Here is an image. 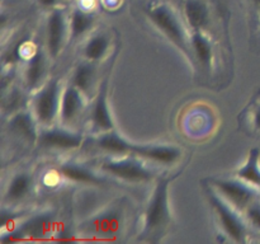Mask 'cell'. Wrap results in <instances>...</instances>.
Returning <instances> with one entry per match:
<instances>
[{
    "instance_id": "obj_1",
    "label": "cell",
    "mask_w": 260,
    "mask_h": 244,
    "mask_svg": "<svg viewBox=\"0 0 260 244\" xmlns=\"http://www.w3.org/2000/svg\"><path fill=\"white\" fill-rule=\"evenodd\" d=\"M169 178H159L149 198L144 215L142 234L150 240H156L172 223L169 205Z\"/></svg>"
},
{
    "instance_id": "obj_2",
    "label": "cell",
    "mask_w": 260,
    "mask_h": 244,
    "mask_svg": "<svg viewBox=\"0 0 260 244\" xmlns=\"http://www.w3.org/2000/svg\"><path fill=\"white\" fill-rule=\"evenodd\" d=\"M146 14L150 22L173 43L177 48H179L189 60L193 58L192 47H190V38H188L185 33L183 23L177 13L174 12L170 5L165 3H156L150 4L146 8Z\"/></svg>"
},
{
    "instance_id": "obj_3",
    "label": "cell",
    "mask_w": 260,
    "mask_h": 244,
    "mask_svg": "<svg viewBox=\"0 0 260 244\" xmlns=\"http://www.w3.org/2000/svg\"><path fill=\"white\" fill-rule=\"evenodd\" d=\"M63 86L57 78L46 80L36 90L30 102V111L41 127H51L58 121Z\"/></svg>"
},
{
    "instance_id": "obj_4",
    "label": "cell",
    "mask_w": 260,
    "mask_h": 244,
    "mask_svg": "<svg viewBox=\"0 0 260 244\" xmlns=\"http://www.w3.org/2000/svg\"><path fill=\"white\" fill-rule=\"evenodd\" d=\"M102 170L118 179L129 183H145L154 179V170L150 169L141 158L135 155H122L111 158L102 163Z\"/></svg>"
},
{
    "instance_id": "obj_5",
    "label": "cell",
    "mask_w": 260,
    "mask_h": 244,
    "mask_svg": "<svg viewBox=\"0 0 260 244\" xmlns=\"http://www.w3.org/2000/svg\"><path fill=\"white\" fill-rule=\"evenodd\" d=\"M208 201L215 210L226 235L236 243H244L246 240L248 229H246L245 220L240 215V211L231 206L215 190L208 192Z\"/></svg>"
},
{
    "instance_id": "obj_6",
    "label": "cell",
    "mask_w": 260,
    "mask_h": 244,
    "mask_svg": "<svg viewBox=\"0 0 260 244\" xmlns=\"http://www.w3.org/2000/svg\"><path fill=\"white\" fill-rule=\"evenodd\" d=\"M212 188L231 206L244 214L253 202L259 200V188L241 179H213Z\"/></svg>"
},
{
    "instance_id": "obj_7",
    "label": "cell",
    "mask_w": 260,
    "mask_h": 244,
    "mask_svg": "<svg viewBox=\"0 0 260 244\" xmlns=\"http://www.w3.org/2000/svg\"><path fill=\"white\" fill-rule=\"evenodd\" d=\"M68 37H70L68 12L61 7L53 8L46 22V51L51 60L61 55Z\"/></svg>"
},
{
    "instance_id": "obj_8",
    "label": "cell",
    "mask_w": 260,
    "mask_h": 244,
    "mask_svg": "<svg viewBox=\"0 0 260 244\" xmlns=\"http://www.w3.org/2000/svg\"><path fill=\"white\" fill-rule=\"evenodd\" d=\"M84 136L70 127H43L38 135V144L45 147L60 150L78 149L83 145Z\"/></svg>"
},
{
    "instance_id": "obj_9",
    "label": "cell",
    "mask_w": 260,
    "mask_h": 244,
    "mask_svg": "<svg viewBox=\"0 0 260 244\" xmlns=\"http://www.w3.org/2000/svg\"><path fill=\"white\" fill-rule=\"evenodd\" d=\"M108 78H106L99 84L90 111L91 127L99 135L114 130L113 117H112L108 104Z\"/></svg>"
},
{
    "instance_id": "obj_10",
    "label": "cell",
    "mask_w": 260,
    "mask_h": 244,
    "mask_svg": "<svg viewBox=\"0 0 260 244\" xmlns=\"http://www.w3.org/2000/svg\"><path fill=\"white\" fill-rule=\"evenodd\" d=\"M85 94L79 90L73 83H69L63 86L60 114H58V122L61 126L71 127V125L78 121L85 108Z\"/></svg>"
},
{
    "instance_id": "obj_11",
    "label": "cell",
    "mask_w": 260,
    "mask_h": 244,
    "mask_svg": "<svg viewBox=\"0 0 260 244\" xmlns=\"http://www.w3.org/2000/svg\"><path fill=\"white\" fill-rule=\"evenodd\" d=\"M128 155H135V157H139L141 159L159 163V164L170 165L179 160L182 151L177 146H172V145L135 144V142H131Z\"/></svg>"
},
{
    "instance_id": "obj_12",
    "label": "cell",
    "mask_w": 260,
    "mask_h": 244,
    "mask_svg": "<svg viewBox=\"0 0 260 244\" xmlns=\"http://www.w3.org/2000/svg\"><path fill=\"white\" fill-rule=\"evenodd\" d=\"M46 71H47V58L42 50L33 51L28 56L24 65V84L28 90H37L45 83Z\"/></svg>"
},
{
    "instance_id": "obj_13",
    "label": "cell",
    "mask_w": 260,
    "mask_h": 244,
    "mask_svg": "<svg viewBox=\"0 0 260 244\" xmlns=\"http://www.w3.org/2000/svg\"><path fill=\"white\" fill-rule=\"evenodd\" d=\"M9 127L14 134L28 140V141H38V135H40L38 127H40V125H38L32 111L29 112L22 109L17 113H13L9 119Z\"/></svg>"
},
{
    "instance_id": "obj_14",
    "label": "cell",
    "mask_w": 260,
    "mask_h": 244,
    "mask_svg": "<svg viewBox=\"0 0 260 244\" xmlns=\"http://www.w3.org/2000/svg\"><path fill=\"white\" fill-rule=\"evenodd\" d=\"M190 47H192L194 63L205 70H210L213 64V45L203 30H193L190 35Z\"/></svg>"
},
{
    "instance_id": "obj_15",
    "label": "cell",
    "mask_w": 260,
    "mask_h": 244,
    "mask_svg": "<svg viewBox=\"0 0 260 244\" xmlns=\"http://www.w3.org/2000/svg\"><path fill=\"white\" fill-rule=\"evenodd\" d=\"M183 13L192 30H203L210 23V10L203 0H184Z\"/></svg>"
},
{
    "instance_id": "obj_16",
    "label": "cell",
    "mask_w": 260,
    "mask_h": 244,
    "mask_svg": "<svg viewBox=\"0 0 260 244\" xmlns=\"http://www.w3.org/2000/svg\"><path fill=\"white\" fill-rule=\"evenodd\" d=\"M53 224V214L52 212H42L32 216L27 221L22 224L19 228L15 230L20 234L23 239L24 238H41L43 235H47L51 226Z\"/></svg>"
},
{
    "instance_id": "obj_17",
    "label": "cell",
    "mask_w": 260,
    "mask_h": 244,
    "mask_svg": "<svg viewBox=\"0 0 260 244\" xmlns=\"http://www.w3.org/2000/svg\"><path fill=\"white\" fill-rule=\"evenodd\" d=\"M57 172L66 179L73 180V182L91 186L103 185V179H101L95 173H93L83 165L76 164V163H63L57 168Z\"/></svg>"
},
{
    "instance_id": "obj_18",
    "label": "cell",
    "mask_w": 260,
    "mask_h": 244,
    "mask_svg": "<svg viewBox=\"0 0 260 244\" xmlns=\"http://www.w3.org/2000/svg\"><path fill=\"white\" fill-rule=\"evenodd\" d=\"M94 14L90 10L75 8L69 13V29L71 40H78L91 29L94 24Z\"/></svg>"
},
{
    "instance_id": "obj_19",
    "label": "cell",
    "mask_w": 260,
    "mask_h": 244,
    "mask_svg": "<svg viewBox=\"0 0 260 244\" xmlns=\"http://www.w3.org/2000/svg\"><path fill=\"white\" fill-rule=\"evenodd\" d=\"M238 178L260 190V150L258 147L250 149L246 162L239 168Z\"/></svg>"
},
{
    "instance_id": "obj_20",
    "label": "cell",
    "mask_w": 260,
    "mask_h": 244,
    "mask_svg": "<svg viewBox=\"0 0 260 244\" xmlns=\"http://www.w3.org/2000/svg\"><path fill=\"white\" fill-rule=\"evenodd\" d=\"M94 81H95V69H94L93 63L85 60L74 69L70 83H73L85 96H88L91 92Z\"/></svg>"
},
{
    "instance_id": "obj_21",
    "label": "cell",
    "mask_w": 260,
    "mask_h": 244,
    "mask_svg": "<svg viewBox=\"0 0 260 244\" xmlns=\"http://www.w3.org/2000/svg\"><path fill=\"white\" fill-rule=\"evenodd\" d=\"M96 145H98L102 150L111 152V154L128 155L131 141L126 140L124 137H122L118 132L112 130V131L104 132V134L99 135L98 140H96Z\"/></svg>"
},
{
    "instance_id": "obj_22",
    "label": "cell",
    "mask_w": 260,
    "mask_h": 244,
    "mask_svg": "<svg viewBox=\"0 0 260 244\" xmlns=\"http://www.w3.org/2000/svg\"><path fill=\"white\" fill-rule=\"evenodd\" d=\"M109 50V38L104 33H95L90 36L84 45V58L90 63H98Z\"/></svg>"
},
{
    "instance_id": "obj_23",
    "label": "cell",
    "mask_w": 260,
    "mask_h": 244,
    "mask_svg": "<svg viewBox=\"0 0 260 244\" xmlns=\"http://www.w3.org/2000/svg\"><path fill=\"white\" fill-rule=\"evenodd\" d=\"M32 188V177L28 173H18L8 185L5 198L9 202H18L29 193Z\"/></svg>"
},
{
    "instance_id": "obj_24",
    "label": "cell",
    "mask_w": 260,
    "mask_h": 244,
    "mask_svg": "<svg viewBox=\"0 0 260 244\" xmlns=\"http://www.w3.org/2000/svg\"><path fill=\"white\" fill-rule=\"evenodd\" d=\"M25 103H27V97H25L24 92L14 89L8 94V99L4 102V109L8 113H17V112L24 109Z\"/></svg>"
},
{
    "instance_id": "obj_25",
    "label": "cell",
    "mask_w": 260,
    "mask_h": 244,
    "mask_svg": "<svg viewBox=\"0 0 260 244\" xmlns=\"http://www.w3.org/2000/svg\"><path fill=\"white\" fill-rule=\"evenodd\" d=\"M246 221L253 226L254 229L260 231V201L256 200L251 203L245 211H244Z\"/></svg>"
},
{
    "instance_id": "obj_26",
    "label": "cell",
    "mask_w": 260,
    "mask_h": 244,
    "mask_svg": "<svg viewBox=\"0 0 260 244\" xmlns=\"http://www.w3.org/2000/svg\"><path fill=\"white\" fill-rule=\"evenodd\" d=\"M22 42H17L15 45H13L9 50L5 51L4 56H3V64H4V66H12L13 64L18 63L19 58L22 57Z\"/></svg>"
},
{
    "instance_id": "obj_27",
    "label": "cell",
    "mask_w": 260,
    "mask_h": 244,
    "mask_svg": "<svg viewBox=\"0 0 260 244\" xmlns=\"http://www.w3.org/2000/svg\"><path fill=\"white\" fill-rule=\"evenodd\" d=\"M248 121L254 131L260 132V98L253 102L248 114Z\"/></svg>"
},
{
    "instance_id": "obj_28",
    "label": "cell",
    "mask_w": 260,
    "mask_h": 244,
    "mask_svg": "<svg viewBox=\"0 0 260 244\" xmlns=\"http://www.w3.org/2000/svg\"><path fill=\"white\" fill-rule=\"evenodd\" d=\"M38 4L42 5L43 8H50V9H53V8L58 7V0H37Z\"/></svg>"
},
{
    "instance_id": "obj_29",
    "label": "cell",
    "mask_w": 260,
    "mask_h": 244,
    "mask_svg": "<svg viewBox=\"0 0 260 244\" xmlns=\"http://www.w3.org/2000/svg\"><path fill=\"white\" fill-rule=\"evenodd\" d=\"M251 3H253V4H255L258 8H260V0H251Z\"/></svg>"
}]
</instances>
